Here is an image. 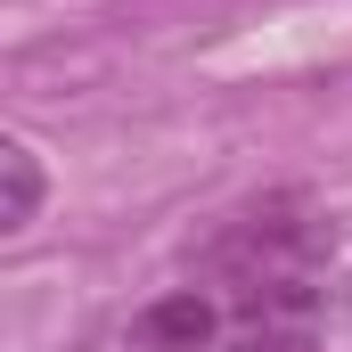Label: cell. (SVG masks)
<instances>
[{
    "instance_id": "obj_3",
    "label": "cell",
    "mask_w": 352,
    "mask_h": 352,
    "mask_svg": "<svg viewBox=\"0 0 352 352\" xmlns=\"http://www.w3.org/2000/svg\"><path fill=\"white\" fill-rule=\"evenodd\" d=\"M140 336L148 344H180V352H197L205 336H213V303L188 287V295H173V303H156L148 320H140Z\"/></svg>"
},
{
    "instance_id": "obj_1",
    "label": "cell",
    "mask_w": 352,
    "mask_h": 352,
    "mask_svg": "<svg viewBox=\"0 0 352 352\" xmlns=\"http://www.w3.org/2000/svg\"><path fill=\"white\" fill-rule=\"evenodd\" d=\"M336 254V230L295 205V197H270L254 213H238L221 238H213V278H221V303L246 320V328H311L320 311V270Z\"/></svg>"
},
{
    "instance_id": "obj_2",
    "label": "cell",
    "mask_w": 352,
    "mask_h": 352,
    "mask_svg": "<svg viewBox=\"0 0 352 352\" xmlns=\"http://www.w3.org/2000/svg\"><path fill=\"white\" fill-rule=\"evenodd\" d=\"M41 197H50L41 156H33L25 140H8V148H0V230H8V238H25V230L41 221Z\"/></svg>"
}]
</instances>
